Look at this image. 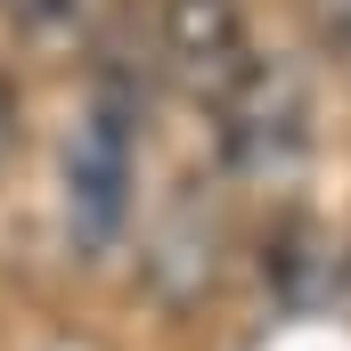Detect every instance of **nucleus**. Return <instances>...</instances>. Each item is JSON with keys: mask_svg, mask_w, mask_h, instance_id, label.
Masks as SVG:
<instances>
[{"mask_svg": "<svg viewBox=\"0 0 351 351\" xmlns=\"http://www.w3.org/2000/svg\"><path fill=\"white\" fill-rule=\"evenodd\" d=\"M131 98L106 82L90 98V114L66 139V229L82 254H106L131 221V180H139V139H131Z\"/></svg>", "mask_w": 351, "mask_h": 351, "instance_id": "obj_1", "label": "nucleus"}, {"mask_svg": "<svg viewBox=\"0 0 351 351\" xmlns=\"http://www.w3.org/2000/svg\"><path fill=\"white\" fill-rule=\"evenodd\" d=\"M319 25H327V41L351 58V0H319Z\"/></svg>", "mask_w": 351, "mask_h": 351, "instance_id": "obj_5", "label": "nucleus"}, {"mask_svg": "<svg viewBox=\"0 0 351 351\" xmlns=\"http://www.w3.org/2000/svg\"><path fill=\"white\" fill-rule=\"evenodd\" d=\"M164 58L188 82V98H204L221 114L262 74V49L245 33V0H164Z\"/></svg>", "mask_w": 351, "mask_h": 351, "instance_id": "obj_2", "label": "nucleus"}, {"mask_svg": "<svg viewBox=\"0 0 351 351\" xmlns=\"http://www.w3.org/2000/svg\"><path fill=\"white\" fill-rule=\"evenodd\" d=\"M221 131H229V156L237 164H254V172H278V164H294V147H302V131H311V106H302V82L286 74V66H269L237 90L229 106H221Z\"/></svg>", "mask_w": 351, "mask_h": 351, "instance_id": "obj_3", "label": "nucleus"}, {"mask_svg": "<svg viewBox=\"0 0 351 351\" xmlns=\"http://www.w3.org/2000/svg\"><path fill=\"white\" fill-rule=\"evenodd\" d=\"M106 8H114V0H0V16H8L25 41H41V49L90 41V33L106 25Z\"/></svg>", "mask_w": 351, "mask_h": 351, "instance_id": "obj_4", "label": "nucleus"}, {"mask_svg": "<svg viewBox=\"0 0 351 351\" xmlns=\"http://www.w3.org/2000/svg\"><path fill=\"white\" fill-rule=\"evenodd\" d=\"M16 156V90H8V74H0V164Z\"/></svg>", "mask_w": 351, "mask_h": 351, "instance_id": "obj_6", "label": "nucleus"}]
</instances>
